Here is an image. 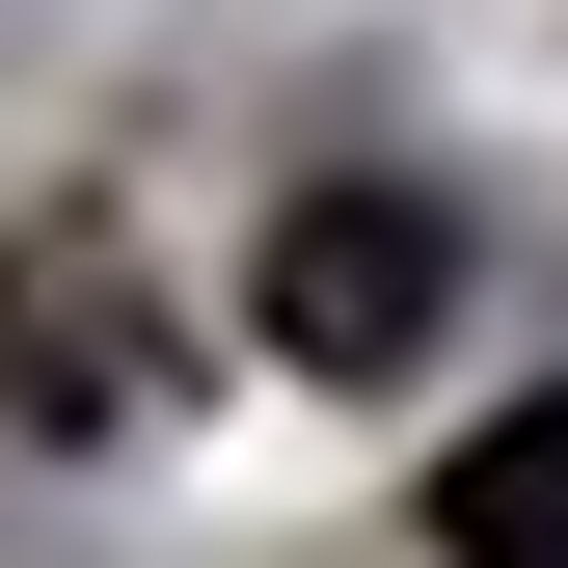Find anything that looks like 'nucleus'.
I'll return each instance as SVG.
<instances>
[{
    "mask_svg": "<svg viewBox=\"0 0 568 568\" xmlns=\"http://www.w3.org/2000/svg\"><path fill=\"white\" fill-rule=\"evenodd\" d=\"M163 379H190V325H163V271H135L109 217H28V244H0V434L109 460Z\"/></svg>",
    "mask_w": 568,
    "mask_h": 568,
    "instance_id": "1",
    "label": "nucleus"
},
{
    "mask_svg": "<svg viewBox=\"0 0 568 568\" xmlns=\"http://www.w3.org/2000/svg\"><path fill=\"white\" fill-rule=\"evenodd\" d=\"M434 325H460V217L434 190H298L271 217V352L298 379H406Z\"/></svg>",
    "mask_w": 568,
    "mask_h": 568,
    "instance_id": "2",
    "label": "nucleus"
},
{
    "mask_svg": "<svg viewBox=\"0 0 568 568\" xmlns=\"http://www.w3.org/2000/svg\"><path fill=\"white\" fill-rule=\"evenodd\" d=\"M434 568H568V379L487 406V434L434 460Z\"/></svg>",
    "mask_w": 568,
    "mask_h": 568,
    "instance_id": "3",
    "label": "nucleus"
}]
</instances>
